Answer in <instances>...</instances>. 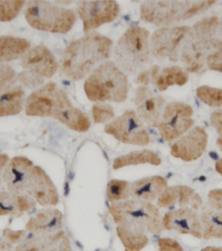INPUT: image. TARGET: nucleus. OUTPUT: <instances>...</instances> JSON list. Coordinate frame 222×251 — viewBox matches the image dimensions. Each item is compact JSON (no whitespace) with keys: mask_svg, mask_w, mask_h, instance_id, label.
I'll return each instance as SVG.
<instances>
[{"mask_svg":"<svg viewBox=\"0 0 222 251\" xmlns=\"http://www.w3.org/2000/svg\"><path fill=\"white\" fill-rule=\"evenodd\" d=\"M112 40L99 32H89L67 45L61 57V75L71 80H81L98 64L110 57Z\"/></svg>","mask_w":222,"mask_h":251,"instance_id":"nucleus-1","label":"nucleus"},{"mask_svg":"<svg viewBox=\"0 0 222 251\" xmlns=\"http://www.w3.org/2000/svg\"><path fill=\"white\" fill-rule=\"evenodd\" d=\"M128 77L115 62L104 61L87 78L83 89L91 101L123 102L129 93Z\"/></svg>","mask_w":222,"mask_h":251,"instance_id":"nucleus-2","label":"nucleus"},{"mask_svg":"<svg viewBox=\"0 0 222 251\" xmlns=\"http://www.w3.org/2000/svg\"><path fill=\"white\" fill-rule=\"evenodd\" d=\"M109 212L117 226H123L142 233L148 232L152 235H158L163 230L160 210L149 201L128 199L112 203Z\"/></svg>","mask_w":222,"mask_h":251,"instance_id":"nucleus-3","label":"nucleus"},{"mask_svg":"<svg viewBox=\"0 0 222 251\" xmlns=\"http://www.w3.org/2000/svg\"><path fill=\"white\" fill-rule=\"evenodd\" d=\"M150 55V32L139 26L128 28L115 47L117 66L131 75L139 73L148 65Z\"/></svg>","mask_w":222,"mask_h":251,"instance_id":"nucleus-4","label":"nucleus"},{"mask_svg":"<svg viewBox=\"0 0 222 251\" xmlns=\"http://www.w3.org/2000/svg\"><path fill=\"white\" fill-rule=\"evenodd\" d=\"M217 1H144L140 18L156 26H170L190 19L207 10Z\"/></svg>","mask_w":222,"mask_h":251,"instance_id":"nucleus-5","label":"nucleus"},{"mask_svg":"<svg viewBox=\"0 0 222 251\" xmlns=\"http://www.w3.org/2000/svg\"><path fill=\"white\" fill-rule=\"evenodd\" d=\"M29 26L41 31L67 33L77 20L76 12L49 1H29L25 11Z\"/></svg>","mask_w":222,"mask_h":251,"instance_id":"nucleus-6","label":"nucleus"},{"mask_svg":"<svg viewBox=\"0 0 222 251\" xmlns=\"http://www.w3.org/2000/svg\"><path fill=\"white\" fill-rule=\"evenodd\" d=\"M180 60L187 73H199L204 67L210 69L222 61V39L199 38L189 32L180 51Z\"/></svg>","mask_w":222,"mask_h":251,"instance_id":"nucleus-7","label":"nucleus"},{"mask_svg":"<svg viewBox=\"0 0 222 251\" xmlns=\"http://www.w3.org/2000/svg\"><path fill=\"white\" fill-rule=\"evenodd\" d=\"M194 109L190 104L173 101L166 106L162 112L158 130L165 141H173L190 130L195 121Z\"/></svg>","mask_w":222,"mask_h":251,"instance_id":"nucleus-8","label":"nucleus"},{"mask_svg":"<svg viewBox=\"0 0 222 251\" xmlns=\"http://www.w3.org/2000/svg\"><path fill=\"white\" fill-rule=\"evenodd\" d=\"M104 132L127 145L147 146L150 142L149 132L135 110H125L119 118L106 125Z\"/></svg>","mask_w":222,"mask_h":251,"instance_id":"nucleus-9","label":"nucleus"},{"mask_svg":"<svg viewBox=\"0 0 222 251\" xmlns=\"http://www.w3.org/2000/svg\"><path fill=\"white\" fill-rule=\"evenodd\" d=\"M190 30L191 27L180 26L160 28L154 31L150 38V48L153 57L157 60L178 61L179 51Z\"/></svg>","mask_w":222,"mask_h":251,"instance_id":"nucleus-10","label":"nucleus"},{"mask_svg":"<svg viewBox=\"0 0 222 251\" xmlns=\"http://www.w3.org/2000/svg\"><path fill=\"white\" fill-rule=\"evenodd\" d=\"M78 15L87 33L104 24L112 23L120 14V6L117 1H80L77 8Z\"/></svg>","mask_w":222,"mask_h":251,"instance_id":"nucleus-11","label":"nucleus"},{"mask_svg":"<svg viewBox=\"0 0 222 251\" xmlns=\"http://www.w3.org/2000/svg\"><path fill=\"white\" fill-rule=\"evenodd\" d=\"M27 194L43 207H53L59 203V194L51 179L39 166H33L29 175Z\"/></svg>","mask_w":222,"mask_h":251,"instance_id":"nucleus-12","label":"nucleus"},{"mask_svg":"<svg viewBox=\"0 0 222 251\" xmlns=\"http://www.w3.org/2000/svg\"><path fill=\"white\" fill-rule=\"evenodd\" d=\"M208 145V133L202 127H195L171 146L173 157L183 161H194L202 156Z\"/></svg>","mask_w":222,"mask_h":251,"instance_id":"nucleus-13","label":"nucleus"},{"mask_svg":"<svg viewBox=\"0 0 222 251\" xmlns=\"http://www.w3.org/2000/svg\"><path fill=\"white\" fill-rule=\"evenodd\" d=\"M162 227L170 231H178L182 235L202 238V224L200 216L191 208H180L167 212L162 218Z\"/></svg>","mask_w":222,"mask_h":251,"instance_id":"nucleus-14","label":"nucleus"},{"mask_svg":"<svg viewBox=\"0 0 222 251\" xmlns=\"http://www.w3.org/2000/svg\"><path fill=\"white\" fill-rule=\"evenodd\" d=\"M20 65L26 71L38 75L44 79L54 76L58 70V62L53 53L44 45L36 46L22 57Z\"/></svg>","mask_w":222,"mask_h":251,"instance_id":"nucleus-15","label":"nucleus"},{"mask_svg":"<svg viewBox=\"0 0 222 251\" xmlns=\"http://www.w3.org/2000/svg\"><path fill=\"white\" fill-rule=\"evenodd\" d=\"M53 118L59 120L67 127L78 132H86L90 129L91 121L88 116L71 103L68 95L61 88L58 91Z\"/></svg>","mask_w":222,"mask_h":251,"instance_id":"nucleus-16","label":"nucleus"},{"mask_svg":"<svg viewBox=\"0 0 222 251\" xmlns=\"http://www.w3.org/2000/svg\"><path fill=\"white\" fill-rule=\"evenodd\" d=\"M135 103L138 116L150 127L158 128L166 104L165 98L153 93L147 86H141L136 90Z\"/></svg>","mask_w":222,"mask_h":251,"instance_id":"nucleus-17","label":"nucleus"},{"mask_svg":"<svg viewBox=\"0 0 222 251\" xmlns=\"http://www.w3.org/2000/svg\"><path fill=\"white\" fill-rule=\"evenodd\" d=\"M60 88L56 82H48L29 96L26 100V114L31 117H52L57 95Z\"/></svg>","mask_w":222,"mask_h":251,"instance_id":"nucleus-18","label":"nucleus"},{"mask_svg":"<svg viewBox=\"0 0 222 251\" xmlns=\"http://www.w3.org/2000/svg\"><path fill=\"white\" fill-rule=\"evenodd\" d=\"M32 167V161L26 157L12 158L2 174V180L5 181L8 191L14 195L27 194L28 179Z\"/></svg>","mask_w":222,"mask_h":251,"instance_id":"nucleus-19","label":"nucleus"},{"mask_svg":"<svg viewBox=\"0 0 222 251\" xmlns=\"http://www.w3.org/2000/svg\"><path fill=\"white\" fill-rule=\"evenodd\" d=\"M177 203L181 208H191L197 211L202 207V199L187 186L167 187L157 199V207L160 208H169Z\"/></svg>","mask_w":222,"mask_h":251,"instance_id":"nucleus-20","label":"nucleus"},{"mask_svg":"<svg viewBox=\"0 0 222 251\" xmlns=\"http://www.w3.org/2000/svg\"><path fill=\"white\" fill-rule=\"evenodd\" d=\"M150 82L157 88L159 91H165L170 86H183L189 80V73L179 66H171L161 68L160 66L154 65L149 69Z\"/></svg>","mask_w":222,"mask_h":251,"instance_id":"nucleus-21","label":"nucleus"},{"mask_svg":"<svg viewBox=\"0 0 222 251\" xmlns=\"http://www.w3.org/2000/svg\"><path fill=\"white\" fill-rule=\"evenodd\" d=\"M62 228V213L56 208H46L31 217L26 225V230L35 233H52Z\"/></svg>","mask_w":222,"mask_h":251,"instance_id":"nucleus-22","label":"nucleus"},{"mask_svg":"<svg viewBox=\"0 0 222 251\" xmlns=\"http://www.w3.org/2000/svg\"><path fill=\"white\" fill-rule=\"evenodd\" d=\"M168 187V181L161 176H151L131 183V196L138 200L153 201Z\"/></svg>","mask_w":222,"mask_h":251,"instance_id":"nucleus-23","label":"nucleus"},{"mask_svg":"<svg viewBox=\"0 0 222 251\" xmlns=\"http://www.w3.org/2000/svg\"><path fill=\"white\" fill-rule=\"evenodd\" d=\"M25 90L22 86H10L0 90V117L14 116L23 110Z\"/></svg>","mask_w":222,"mask_h":251,"instance_id":"nucleus-24","label":"nucleus"},{"mask_svg":"<svg viewBox=\"0 0 222 251\" xmlns=\"http://www.w3.org/2000/svg\"><path fill=\"white\" fill-rule=\"evenodd\" d=\"M29 49L30 43L26 39L12 36H0V62L19 59Z\"/></svg>","mask_w":222,"mask_h":251,"instance_id":"nucleus-25","label":"nucleus"},{"mask_svg":"<svg viewBox=\"0 0 222 251\" xmlns=\"http://www.w3.org/2000/svg\"><path fill=\"white\" fill-rule=\"evenodd\" d=\"M64 236L65 232L61 230L52 233H35L19 244L14 251H50Z\"/></svg>","mask_w":222,"mask_h":251,"instance_id":"nucleus-26","label":"nucleus"},{"mask_svg":"<svg viewBox=\"0 0 222 251\" xmlns=\"http://www.w3.org/2000/svg\"><path fill=\"white\" fill-rule=\"evenodd\" d=\"M152 165L159 166L161 165V158L159 154L151 151V150H141V151H133L124 156H121L115 159L114 169H120L127 166H136V165Z\"/></svg>","mask_w":222,"mask_h":251,"instance_id":"nucleus-27","label":"nucleus"},{"mask_svg":"<svg viewBox=\"0 0 222 251\" xmlns=\"http://www.w3.org/2000/svg\"><path fill=\"white\" fill-rule=\"evenodd\" d=\"M201 224H202V238L222 239V212L215 209H206L201 213Z\"/></svg>","mask_w":222,"mask_h":251,"instance_id":"nucleus-28","label":"nucleus"},{"mask_svg":"<svg viewBox=\"0 0 222 251\" xmlns=\"http://www.w3.org/2000/svg\"><path fill=\"white\" fill-rule=\"evenodd\" d=\"M117 233L128 251H141L149 244V238L142 233L123 226H117Z\"/></svg>","mask_w":222,"mask_h":251,"instance_id":"nucleus-29","label":"nucleus"},{"mask_svg":"<svg viewBox=\"0 0 222 251\" xmlns=\"http://www.w3.org/2000/svg\"><path fill=\"white\" fill-rule=\"evenodd\" d=\"M219 27L220 19L217 16L207 17L191 28L190 35L199 38H217Z\"/></svg>","mask_w":222,"mask_h":251,"instance_id":"nucleus-30","label":"nucleus"},{"mask_svg":"<svg viewBox=\"0 0 222 251\" xmlns=\"http://www.w3.org/2000/svg\"><path fill=\"white\" fill-rule=\"evenodd\" d=\"M131 196V185L124 180H114L109 181L107 186V198L110 202L117 203L125 201Z\"/></svg>","mask_w":222,"mask_h":251,"instance_id":"nucleus-31","label":"nucleus"},{"mask_svg":"<svg viewBox=\"0 0 222 251\" xmlns=\"http://www.w3.org/2000/svg\"><path fill=\"white\" fill-rule=\"evenodd\" d=\"M18 196L11 194L10 191H0V216L20 217Z\"/></svg>","mask_w":222,"mask_h":251,"instance_id":"nucleus-32","label":"nucleus"},{"mask_svg":"<svg viewBox=\"0 0 222 251\" xmlns=\"http://www.w3.org/2000/svg\"><path fill=\"white\" fill-rule=\"evenodd\" d=\"M197 97L210 107H222V89L209 86H201L197 89Z\"/></svg>","mask_w":222,"mask_h":251,"instance_id":"nucleus-33","label":"nucleus"},{"mask_svg":"<svg viewBox=\"0 0 222 251\" xmlns=\"http://www.w3.org/2000/svg\"><path fill=\"white\" fill-rule=\"evenodd\" d=\"M23 0L16 1H0V22H11L16 18L25 6Z\"/></svg>","mask_w":222,"mask_h":251,"instance_id":"nucleus-34","label":"nucleus"},{"mask_svg":"<svg viewBox=\"0 0 222 251\" xmlns=\"http://www.w3.org/2000/svg\"><path fill=\"white\" fill-rule=\"evenodd\" d=\"M92 118L95 124H106L115 118V110L110 104H96L92 107Z\"/></svg>","mask_w":222,"mask_h":251,"instance_id":"nucleus-35","label":"nucleus"},{"mask_svg":"<svg viewBox=\"0 0 222 251\" xmlns=\"http://www.w3.org/2000/svg\"><path fill=\"white\" fill-rule=\"evenodd\" d=\"M17 78L18 76L11 66L0 65V90L14 86Z\"/></svg>","mask_w":222,"mask_h":251,"instance_id":"nucleus-36","label":"nucleus"},{"mask_svg":"<svg viewBox=\"0 0 222 251\" xmlns=\"http://www.w3.org/2000/svg\"><path fill=\"white\" fill-rule=\"evenodd\" d=\"M17 79L22 82V85H24L27 88H30V89L38 88L45 83V79L43 77H40L38 75H35L30 73V71H26V70H24L23 73H20Z\"/></svg>","mask_w":222,"mask_h":251,"instance_id":"nucleus-37","label":"nucleus"},{"mask_svg":"<svg viewBox=\"0 0 222 251\" xmlns=\"http://www.w3.org/2000/svg\"><path fill=\"white\" fill-rule=\"evenodd\" d=\"M2 236L5 239H7L10 244H22L27 236L26 230H11V229H5L2 232Z\"/></svg>","mask_w":222,"mask_h":251,"instance_id":"nucleus-38","label":"nucleus"},{"mask_svg":"<svg viewBox=\"0 0 222 251\" xmlns=\"http://www.w3.org/2000/svg\"><path fill=\"white\" fill-rule=\"evenodd\" d=\"M210 121L217 132L219 133V138L217 139V145L222 151V110L213 111L210 117Z\"/></svg>","mask_w":222,"mask_h":251,"instance_id":"nucleus-39","label":"nucleus"},{"mask_svg":"<svg viewBox=\"0 0 222 251\" xmlns=\"http://www.w3.org/2000/svg\"><path fill=\"white\" fill-rule=\"evenodd\" d=\"M208 203L211 209L222 212V189H213L209 192Z\"/></svg>","mask_w":222,"mask_h":251,"instance_id":"nucleus-40","label":"nucleus"},{"mask_svg":"<svg viewBox=\"0 0 222 251\" xmlns=\"http://www.w3.org/2000/svg\"><path fill=\"white\" fill-rule=\"evenodd\" d=\"M158 247L160 251H183L182 246L171 238H161L158 240Z\"/></svg>","mask_w":222,"mask_h":251,"instance_id":"nucleus-41","label":"nucleus"},{"mask_svg":"<svg viewBox=\"0 0 222 251\" xmlns=\"http://www.w3.org/2000/svg\"><path fill=\"white\" fill-rule=\"evenodd\" d=\"M50 251H73V248H71L68 238L64 236Z\"/></svg>","mask_w":222,"mask_h":251,"instance_id":"nucleus-42","label":"nucleus"},{"mask_svg":"<svg viewBox=\"0 0 222 251\" xmlns=\"http://www.w3.org/2000/svg\"><path fill=\"white\" fill-rule=\"evenodd\" d=\"M137 83H142V85H148L150 83V71L148 70H142L139 74V76L136 79Z\"/></svg>","mask_w":222,"mask_h":251,"instance_id":"nucleus-43","label":"nucleus"},{"mask_svg":"<svg viewBox=\"0 0 222 251\" xmlns=\"http://www.w3.org/2000/svg\"><path fill=\"white\" fill-rule=\"evenodd\" d=\"M8 162H9V157L5 153H0V183H1L3 170H5V168L7 167Z\"/></svg>","mask_w":222,"mask_h":251,"instance_id":"nucleus-44","label":"nucleus"},{"mask_svg":"<svg viewBox=\"0 0 222 251\" xmlns=\"http://www.w3.org/2000/svg\"><path fill=\"white\" fill-rule=\"evenodd\" d=\"M0 251H12V244L0 238Z\"/></svg>","mask_w":222,"mask_h":251,"instance_id":"nucleus-45","label":"nucleus"},{"mask_svg":"<svg viewBox=\"0 0 222 251\" xmlns=\"http://www.w3.org/2000/svg\"><path fill=\"white\" fill-rule=\"evenodd\" d=\"M216 170L218 171V174H220L222 176V159H220V160L217 161Z\"/></svg>","mask_w":222,"mask_h":251,"instance_id":"nucleus-46","label":"nucleus"},{"mask_svg":"<svg viewBox=\"0 0 222 251\" xmlns=\"http://www.w3.org/2000/svg\"><path fill=\"white\" fill-rule=\"evenodd\" d=\"M201 251H222V247H207Z\"/></svg>","mask_w":222,"mask_h":251,"instance_id":"nucleus-47","label":"nucleus"},{"mask_svg":"<svg viewBox=\"0 0 222 251\" xmlns=\"http://www.w3.org/2000/svg\"><path fill=\"white\" fill-rule=\"evenodd\" d=\"M211 70H216V71H219V73H222V61L219 62V64H217L215 66H212Z\"/></svg>","mask_w":222,"mask_h":251,"instance_id":"nucleus-48","label":"nucleus"},{"mask_svg":"<svg viewBox=\"0 0 222 251\" xmlns=\"http://www.w3.org/2000/svg\"><path fill=\"white\" fill-rule=\"evenodd\" d=\"M220 26H221V33H222V22H221V24H220Z\"/></svg>","mask_w":222,"mask_h":251,"instance_id":"nucleus-49","label":"nucleus"}]
</instances>
